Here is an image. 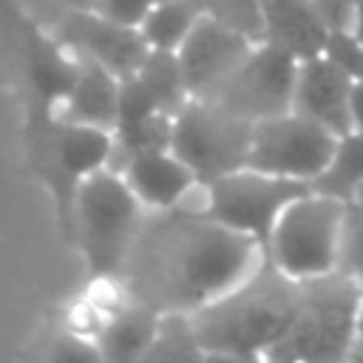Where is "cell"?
I'll return each instance as SVG.
<instances>
[{"label":"cell","mask_w":363,"mask_h":363,"mask_svg":"<svg viewBox=\"0 0 363 363\" xmlns=\"http://www.w3.org/2000/svg\"><path fill=\"white\" fill-rule=\"evenodd\" d=\"M145 216V204L113 167H102L77 184L65 235L79 247L94 281L113 286Z\"/></svg>","instance_id":"cell-3"},{"label":"cell","mask_w":363,"mask_h":363,"mask_svg":"<svg viewBox=\"0 0 363 363\" xmlns=\"http://www.w3.org/2000/svg\"><path fill=\"white\" fill-rule=\"evenodd\" d=\"M204 11L238 28L250 40H261V0H201Z\"/></svg>","instance_id":"cell-22"},{"label":"cell","mask_w":363,"mask_h":363,"mask_svg":"<svg viewBox=\"0 0 363 363\" xmlns=\"http://www.w3.org/2000/svg\"><path fill=\"white\" fill-rule=\"evenodd\" d=\"M159 318H162L159 312L119 295V303L102 315L94 332L99 357L102 360H145L156 337Z\"/></svg>","instance_id":"cell-16"},{"label":"cell","mask_w":363,"mask_h":363,"mask_svg":"<svg viewBox=\"0 0 363 363\" xmlns=\"http://www.w3.org/2000/svg\"><path fill=\"white\" fill-rule=\"evenodd\" d=\"M201 0H156L142 20L139 31L145 43L156 51H179L193 26L204 17Z\"/></svg>","instance_id":"cell-18"},{"label":"cell","mask_w":363,"mask_h":363,"mask_svg":"<svg viewBox=\"0 0 363 363\" xmlns=\"http://www.w3.org/2000/svg\"><path fill=\"white\" fill-rule=\"evenodd\" d=\"M329 40L312 0H261V43L301 62L329 51Z\"/></svg>","instance_id":"cell-14"},{"label":"cell","mask_w":363,"mask_h":363,"mask_svg":"<svg viewBox=\"0 0 363 363\" xmlns=\"http://www.w3.org/2000/svg\"><path fill=\"white\" fill-rule=\"evenodd\" d=\"M145 360H207L201 340L187 312H164Z\"/></svg>","instance_id":"cell-19"},{"label":"cell","mask_w":363,"mask_h":363,"mask_svg":"<svg viewBox=\"0 0 363 363\" xmlns=\"http://www.w3.org/2000/svg\"><path fill=\"white\" fill-rule=\"evenodd\" d=\"M346 201L318 190H303L278 216L264 258L286 278L303 284L337 272V244Z\"/></svg>","instance_id":"cell-5"},{"label":"cell","mask_w":363,"mask_h":363,"mask_svg":"<svg viewBox=\"0 0 363 363\" xmlns=\"http://www.w3.org/2000/svg\"><path fill=\"white\" fill-rule=\"evenodd\" d=\"M352 88H354L352 71L332 51L301 60L295 71L292 111L340 136L352 130V119H349Z\"/></svg>","instance_id":"cell-12"},{"label":"cell","mask_w":363,"mask_h":363,"mask_svg":"<svg viewBox=\"0 0 363 363\" xmlns=\"http://www.w3.org/2000/svg\"><path fill=\"white\" fill-rule=\"evenodd\" d=\"M153 3H156V0H94L91 9H94L96 14L113 20V23L139 28L142 20L147 17V11H150Z\"/></svg>","instance_id":"cell-23"},{"label":"cell","mask_w":363,"mask_h":363,"mask_svg":"<svg viewBox=\"0 0 363 363\" xmlns=\"http://www.w3.org/2000/svg\"><path fill=\"white\" fill-rule=\"evenodd\" d=\"M335 142L337 133H332L329 128L295 111H286L252 125L247 167L312 184L332 159Z\"/></svg>","instance_id":"cell-8"},{"label":"cell","mask_w":363,"mask_h":363,"mask_svg":"<svg viewBox=\"0 0 363 363\" xmlns=\"http://www.w3.org/2000/svg\"><path fill=\"white\" fill-rule=\"evenodd\" d=\"M298 306L301 284L264 258L233 289L193 312V326L207 360H267Z\"/></svg>","instance_id":"cell-2"},{"label":"cell","mask_w":363,"mask_h":363,"mask_svg":"<svg viewBox=\"0 0 363 363\" xmlns=\"http://www.w3.org/2000/svg\"><path fill=\"white\" fill-rule=\"evenodd\" d=\"M312 3L318 9L320 20L326 23V28L332 31V37H340V34L352 31L357 0H312Z\"/></svg>","instance_id":"cell-24"},{"label":"cell","mask_w":363,"mask_h":363,"mask_svg":"<svg viewBox=\"0 0 363 363\" xmlns=\"http://www.w3.org/2000/svg\"><path fill=\"white\" fill-rule=\"evenodd\" d=\"M54 37L74 57L99 62L111 74H116L119 79L133 77L139 71V65L145 62L147 51H150V45L145 43L139 28L113 23V20L102 17V14H96L94 9L71 14L54 31Z\"/></svg>","instance_id":"cell-10"},{"label":"cell","mask_w":363,"mask_h":363,"mask_svg":"<svg viewBox=\"0 0 363 363\" xmlns=\"http://www.w3.org/2000/svg\"><path fill=\"white\" fill-rule=\"evenodd\" d=\"M352 357H363V292H360V312H357V343Z\"/></svg>","instance_id":"cell-27"},{"label":"cell","mask_w":363,"mask_h":363,"mask_svg":"<svg viewBox=\"0 0 363 363\" xmlns=\"http://www.w3.org/2000/svg\"><path fill=\"white\" fill-rule=\"evenodd\" d=\"M303 190H309V184L269 176V173H261L244 164L210 182L199 179V184L190 190V196L179 207L204 213L221 221L224 227L255 238L264 247L284 207Z\"/></svg>","instance_id":"cell-6"},{"label":"cell","mask_w":363,"mask_h":363,"mask_svg":"<svg viewBox=\"0 0 363 363\" xmlns=\"http://www.w3.org/2000/svg\"><path fill=\"white\" fill-rule=\"evenodd\" d=\"M26 20H31L34 26L45 28V31H57L71 14L85 11L94 6V0H9Z\"/></svg>","instance_id":"cell-21"},{"label":"cell","mask_w":363,"mask_h":363,"mask_svg":"<svg viewBox=\"0 0 363 363\" xmlns=\"http://www.w3.org/2000/svg\"><path fill=\"white\" fill-rule=\"evenodd\" d=\"M295 71H298V60L258 40L204 99L255 125L261 119L292 111Z\"/></svg>","instance_id":"cell-9"},{"label":"cell","mask_w":363,"mask_h":363,"mask_svg":"<svg viewBox=\"0 0 363 363\" xmlns=\"http://www.w3.org/2000/svg\"><path fill=\"white\" fill-rule=\"evenodd\" d=\"M252 43H258V40H250L238 28L216 20L213 14H204L176 51L187 94L196 99L210 96L216 91V85L252 48Z\"/></svg>","instance_id":"cell-11"},{"label":"cell","mask_w":363,"mask_h":363,"mask_svg":"<svg viewBox=\"0 0 363 363\" xmlns=\"http://www.w3.org/2000/svg\"><path fill=\"white\" fill-rule=\"evenodd\" d=\"M309 187L340 201L357 199V193L363 190V133L357 130L340 133L332 159Z\"/></svg>","instance_id":"cell-17"},{"label":"cell","mask_w":363,"mask_h":363,"mask_svg":"<svg viewBox=\"0 0 363 363\" xmlns=\"http://www.w3.org/2000/svg\"><path fill=\"white\" fill-rule=\"evenodd\" d=\"M337 272L363 286V199L346 201L337 244Z\"/></svg>","instance_id":"cell-20"},{"label":"cell","mask_w":363,"mask_h":363,"mask_svg":"<svg viewBox=\"0 0 363 363\" xmlns=\"http://www.w3.org/2000/svg\"><path fill=\"white\" fill-rule=\"evenodd\" d=\"M264 261V247L221 221L170 207L147 210L113 281L116 292L159 315L199 312Z\"/></svg>","instance_id":"cell-1"},{"label":"cell","mask_w":363,"mask_h":363,"mask_svg":"<svg viewBox=\"0 0 363 363\" xmlns=\"http://www.w3.org/2000/svg\"><path fill=\"white\" fill-rule=\"evenodd\" d=\"M250 139L252 125L210 99L190 96L170 119V150L201 182L244 167Z\"/></svg>","instance_id":"cell-7"},{"label":"cell","mask_w":363,"mask_h":363,"mask_svg":"<svg viewBox=\"0 0 363 363\" xmlns=\"http://www.w3.org/2000/svg\"><path fill=\"white\" fill-rule=\"evenodd\" d=\"M113 170L122 173L133 196L145 210H170L179 207L190 190L199 184V176L170 150V147H145L125 156Z\"/></svg>","instance_id":"cell-13"},{"label":"cell","mask_w":363,"mask_h":363,"mask_svg":"<svg viewBox=\"0 0 363 363\" xmlns=\"http://www.w3.org/2000/svg\"><path fill=\"white\" fill-rule=\"evenodd\" d=\"M119 91H122V79L116 74H111L99 62L77 57V77L57 111V119L113 130L119 116Z\"/></svg>","instance_id":"cell-15"},{"label":"cell","mask_w":363,"mask_h":363,"mask_svg":"<svg viewBox=\"0 0 363 363\" xmlns=\"http://www.w3.org/2000/svg\"><path fill=\"white\" fill-rule=\"evenodd\" d=\"M349 37L363 48V0H357V9H354V23H352V31Z\"/></svg>","instance_id":"cell-26"},{"label":"cell","mask_w":363,"mask_h":363,"mask_svg":"<svg viewBox=\"0 0 363 363\" xmlns=\"http://www.w3.org/2000/svg\"><path fill=\"white\" fill-rule=\"evenodd\" d=\"M363 286L343 272L301 284V306L267 360H349L357 343Z\"/></svg>","instance_id":"cell-4"},{"label":"cell","mask_w":363,"mask_h":363,"mask_svg":"<svg viewBox=\"0 0 363 363\" xmlns=\"http://www.w3.org/2000/svg\"><path fill=\"white\" fill-rule=\"evenodd\" d=\"M3 3H6V0H0V6H3Z\"/></svg>","instance_id":"cell-29"},{"label":"cell","mask_w":363,"mask_h":363,"mask_svg":"<svg viewBox=\"0 0 363 363\" xmlns=\"http://www.w3.org/2000/svg\"><path fill=\"white\" fill-rule=\"evenodd\" d=\"M349 119H352V130L363 133V79H357V77H354V88H352Z\"/></svg>","instance_id":"cell-25"},{"label":"cell","mask_w":363,"mask_h":363,"mask_svg":"<svg viewBox=\"0 0 363 363\" xmlns=\"http://www.w3.org/2000/svg\"><path fill=\"white\" fill-rule=\"evenodd\" d=\"M357 199H363V190H360V193H357Z\"/></svg>","instance_id":"cell-28"}]
</instances>
